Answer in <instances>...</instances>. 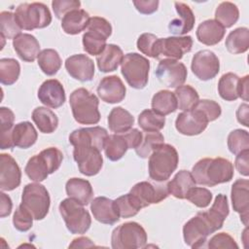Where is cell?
<instances>
[{"label":"cell","instance_id":"60","mask_svg":"<svg viewBox=\"0 0 249 249\" xmlns=\"http://www.w3.org/2000/svg\"><path fill=\"white\" fill-rule=\"evenodd\" d=\"M249 117V106L247 103H242L239 105L238 109L236 110V119L239 124H243L244 126H249L248 123Z\"/></svg>","mask_w":249,"mask_h":249},{"label":"cell","instance_id":"11","mask_svg":"<svg viewBox=\"0 0 249 249\" xmlns=\"http://www.w3.org/2000/svg\"><path fill=\"white\" fill-rule=\"evenodd\" d=\"M215 232V230L204 216L198 212L191 218L183 227V237L185 243L192 248H201L207 241V237Z\"/></svg>","mask_w":249,"mask_h":249},{"label":"cell","instance_id":"28","mask_svg":"<svg viewBox=\"0 0 249 249\" xmlns=\"http://www.w3.org/2000/svg\"><path fill=\"white\" fill-rule=\"evenodd\" d=\"M38 138V133L30 122H20L14 125L12 141L14 147L28 149L33 146Z\"/></svg>","mask_w":249,"mask_h":249},{"label":"cell","instance_id":"24","mask_svg":"<svg viewBox=\"0 0 249 249\" xmlns=\"http://www.w3.org/2000/svg\"><path fill=\"white\" fill-rule=\"evenodd\" d=\"M90 210L93 218L106 225H114L120 220L115 200L106 196H97L90 201Z\"/></svg>","mask_w":249,"mask_h":249},{"label":"cell","instance_id":"34","mask_svg":"<svg viewBox=\"0 0 249 249\" xmlns=\"http://www.w3.org/2000/svg\"><path fill=\"white\" fill-rule=\"evenodd\" d=\"M109 129L115 133H124L131 129L134 124L133 116L123 107H115L107 118Z\"/></svg>","mask_w":249,"mask_h":249},{"label":"cell","instance_id":"36","mask_svg":"<svg viewBox=\"0 0 249 249\" xmlns=\"http://www.w3.org/2000/svg\"><path fill=\"white\" fill-rule=\"evenodd\" d=\"M103 149L105 156L110 160L117 161L124 156L129 147L124 133H115L108 135Z\"/></svg>","mask_w":249,"mask_h":249},{"label":"cell","instance_id":"39","mask_svg":"<svg viewBox=\"0 0 249 249\" xmlns=\"http://www.w3.org/2000/svg\"><path fill=\"white\" fill-rule=\"evenodd\" d=\"M239 77L231 72L224 74L218 82V92L226 101H233L238 98Z\"/></svg>","mask_w":249,"mask_h":249},{"label":"cell","instance_id":"13","mask_svg":"<svg viewBox=\"0 0 249 249\" xmlns=\"http://www.w3.org/2000/svg\"><path fill=\"white\" fill-rule=\"evenodd\" d=\"M156 76L160 84L167 88H178L187 79V68L184 63L175 59H161L156 69Z\"/></svg>","mask_w":249,"mask_h":249},{"label":"cell","instance_id":"29","mask_svg":"<svg viewBox=\"0 0 249 249\" xmlns=\"http://www.w3.org/2000/svg\"><path fill=\"white\" fill-rule=\"evenodd\" d=\"M124 58L123 50L115 44H109L104 51L96 56L97 67L100 72L109 73L117 70Z\"/></svg>","mask_w":249,"mask_h":249},{"label":"cell","instance_id":"17","mask_svg":"<svg viewBox=\"0 0 249 249\" xmlns=\"http://www.w3.org/2000/svg\"><path fill=\"white\" fill-rule=\"evenodd\" d=\"M208 122L204 116L196 109L180 113L175 121V127L179 133L188 136L198 135L205 130Z\"/></svg>","mask_w":249,"mask_h":249},{"label":"cell","instance_id":"51","mask_svg":"<svg viewBox=\"0 0 249 249\" xmlns=\"http://www.w3.org/2000/svg\"><path fill=\"white\" fill-rule=\"evenodd\" d=\"M194 109L200 112L204 116V118L207 120L208 123L217 120L222 113L220 104L214 100H209V99L198 100V102L196 104Z\"/></svg>","mask_w":249,"mask_h":249},{"label":"cell","instance_id":"56","mask_svg":"<svg viewBox=\"0 0 249 249\" xmlns=\"http://www.w3.org/2000/svg\"><path fill=\"white\" fill-rule=\"evenodd\" d=\"M249 150L243 151L236 155L234 165L236 170L243 176L249 175Z\"/></svg>","mask_w":249,"mask_h":249},{"label":"cell","instance_id":"5","mask_svg":"<svg viewBox=\"0 0 249 249\" xmlns=\"http://www.w3.org/2000/svg\"><path fill=\"white\" fill-rule=\"evenodd\" d=\"M18 26L24 30L45 28L52 22V15L49 8L39 2L22 3L14 13Z\"/></svg>","mask_w":249,"mask_h":249},{"label":"cell","instance_id":"61","mask_svg":"<svg viewBox=\"0 0 249 249\" xmlns=\"http://www.w3.org/2000/svg\"><path fill=\"white\" fill-rule=\"evenodd\" d=\"M248 80L249 76L245 75L239 79L238 83V97L244 101H248Z\"/></svg>","mask_w":249,"mask_h":249},{"label":"cell","instance_id":"15","mask_svg":"<svg viewBox=\"0 0 249 249\" xmlns=\"http://www.w3.org/2000/svg\"><path fill=\"white\" fill-rule=\"evenodd\" d=\"M192 47L193 38L189 35L159 38L158 58L165 56L170 59L179 60L185 53L191 52Z\"/></svg>","mask_w":249,"mask_h":249},{"label":"cell","instance_id":"23","mask_svg":"<svg viewBox=\"0 0 249 249\" xmlns=\"http://www.w3.org/2000/svg\"><path fill=\"white\" fill-rule=\"evenodd\" d=\"M231 204L235 212L240 215V220L247 227L249 210V181L237 179L231 186Z\"/></svg>","mask_w":249,"mask_h":249},{"label":"cell","instance_id":"49","mask_svg":"<svg viewBox=\"0 0 249 249\" xmlns=\"http://www.w3.org/2000/svg\"><path fill=\"white\" fill-rule=\"evenodd\" d=\"M0 31L1 36L6 39H14L21 32V28L18 26L15 19V15L12 12H1L0 14Z\"/></svg>","mask_w":249,"mask_h":249},{"label":"cell","instance_id":"3","mask_svg":"<svg viewBox=\"0 0 249 249\" xmlns=\"http://www.w3.org/2000/svg\"><path fill=\"white\" fill-rule=\"evenodd\" d=\"M179 156L177 150L170 144L160 145L149 157V176L156 182H163L169 179L177 168Z\"/></svg>","mask_w":249,"mask_h":249},{"label":"cell","instance_id":"50","mask_svg":"<svg viewBox=\"0 0 249 249\" xmlns=\"http://www.w3.org/2000/svg\"><path fill=\"white\" fill-rule=\"evenodd\" d=\"M158 42L159 38L152 33H143L137 39V49L144 54L158 58Z\"/></svg>","mask_w":249,"mask_h":249},{"label":"cell","instance_id":"44","mask_svg":"<svg viewBox=\"0 0 249 249\" xmlns=\"http://www.w3.org/2000/svg\"><path fill=\"white\" fill-rule=\"evenodd\" d=\"M175 97L178 108L182 111L192 110L199 100L197 91L190 85H182L175 89Z\"/></svg>","mask_w":249,"mask_h":249},{"label":"cell","instance_id":"53","mask_svg":"<svg viewBox=\"0 0 249 249\" xmlns=\"http://www.w3.org/2000/svg\"><path fill=\"white\" fill-rule=\"evenodd\" d=\"M33 220L30 212L22 204H19L14 213L13 225L19 231H27L32 228Z\"/></svg>","mask_w":249,"mask_h":249},{"label":"cell","instance_id":"6","mask_svg":"<svg viewBox=\"0 0 249 249\" xmlns=\"http://www.w3.org/2000/svg\"><path fill=\"white\" fill-rule=\"evenodd\" d=\"M84 206L72 197H67L59 203V213L67 230L73 234L85 233L91 225L90 215Z\"/></svg>","mask_w":249,"mask_h":249},{"label":"cell","instance_id":"26","mask_svg":"<svg viewBox=\"0 0 249 249\" xmlns=\"http://www.w3.org/2000/svg\"><path fill=\"white\" fill-rule=\"evenodd\" d=\"M13 47L18 57L26 62H33L41 53L38 40L28 33H20L14 38Z\"/></svg>","mask_w":249,"mask_h":249},{"label":"cell","instance_id":"10","mask_svg":"<svg viewBox=\"0 0 249 249\" xmlns=\"http://www.w3.org/2000/svg\"><path fill=\"white\" fill-rule=\"evenodd\" d=\"M20 204L30 212L34 220H43L50 209L51 198L49 192L45 186L38 182L27 184L23 188Z\"/></svg>","mask_w":249,"mask_h":249},{"label":"cell","instance_id":"20","mask_svg":"<svg viewBox=\"0 0 249 249\" xmlns=\"http://www.w3.org/2000/svg\"><path fill=\"white\" fill-rule=\"evenodd\" d=\"M96 90L101 100L109 104H115L123 101L126 92L125 86L123 81L116 75L102 78Z\"/></svg>","mask_w":249,"mask_h":249},{"label":"cell","instance_id":"45","mask_svg":"<svg viewBox=\"0 0 249 249\" xmlns=\"http://www.w3.org/2000/svg\"><path fill=\"white\" fill-rule=\"evenodd\" d=\"M138 124L144 131H160L165 124V117L153 109H145L138 116Z\"/></svg>","mask_w":249,"mask_h":249},{"label":"cell","instance_id":"1","mask_svg":"<svg viewBox=\"0 0 249 249\" xmlns=\"http://www.w3.org/2000/svg\"><path fill=\"white\" fill-rule=\"evenodd\" d=\"M192 176L196 184L214 187L230 182L233 177L232 163L224 158H204L192 168Z\"/></svg>","mask_w":249,"mask_h":249},{"label":"cell","instance_id":"38","mask_svg":"<svg viewBox=\"0 0 249 249\" xmlns=\"http://www.w3.org/2000/svg\"><path fill=\"white\" fill-rule=\"evenodd\" d=\"M151 105L155 112L162 116L169 115L175 112L178 108L177 99L174 92H171L167 89H162L155 93L152 98Z\"/></svg>","mask_w":249,"mask_h":249},{"label":"cell","instance_id":"25","mask_svg":"<svg viewBox=\"0 0 249 249\" xmlns=\"http://www.w3.org/2000/svg\"><path fill=\"white\" fill-rule=\"evenodd\" d=\"M174 5L178 17L169 22L168 30L174 35L182 36L194 28L196 18L192 9L187 4L182 2H175Z\"/></svg>","mask_w":249,"mask_h":249},{"label":"cell","instance_id":"62","mask_svg":"<svg viewBox=\"0 0 249 249\" xmlns=\"http://www.w3.org/2000/svg\"><path fill=\"white\" fill-rule=\"evenodd\" d=\"M94 243L89 238L85 236H81L73 239L71 244H69V248H86V247H93Z\"/></svg>","mask_w":249,"mask_h":249},{"label":"cell","instance_id":"27","mask_svg":"<svg viewBox=\"0 0 249 249\" xmlns=\"http://www.w3.org/2000/svg\"><path fill=\"white\" fill-rule=\"evenodd\" d=\"M226 29L215 19H207L199 23L196 28L197 40L206 46H214L222 41Z\"/></svg>","mask_w":249,"mask_h":249},{"label":"cell","instance_id":"19","mask_svg":"<svg viewBox=\"0 0 249 249\" xmlns=\"http://www.w3.org/2000/svg\"><path fill=\"white\" fill-rule=\"evenodd\" d=\"M65 69L75 80L80 82L91 81L94 76V63L91 58L83 53L73 54L66 58Z\"/></svg>","mask_w":249,"mask_h":249},{"label":"cell","instance_id":"47","mask_svg":"<svg viewBox=\"0 0 249 249\" xmlns=\"http://www.w3.org/2000/svg\"><path fill=\"white\" fill-rule=\"evenodd\" d=\"M115 203L121 218L133 217L142 209L138 201L130 193L119 196L115 199Z\"/></svg>","mask_w":249,"mask_h":249},{"label":"cell","instance_id":"30","mask_svg":"<svg viewBox=\"0 0 249 249\" xmlns=\"http://www.w3.org/2000/svg\"><path fill=\"white\" fill-rule=\"evenodd\" d=\"M65 191L68 197L78 200L83 205H88L93 196L90 183L82 178H70L65 184Z\"/></svg>","mask_w":249,"mask_h":249},{"label":"cell","instance_id":"7","mask_svg":"<svg viewBox=\"0 0 249 249\" xmlns=\"http://www.w3.org/2000/svg\"><path fill=\"white\" fill-rule=\"evenodd\" d=\"M82 38L83 47L86 53L91 55H99L106 48V41L112 34L111 23L104 18L92 17L89 19Z\"/></svg>","mask_w":249,"mask_h":249},{"label":"cell","instance_id":"35","mask_svg":"<svg viewBox=\"0 0 249 249\" xmlns=\"http://www.w3.org/2000/svg\"><path fill=\"white\" fill-rule=\"evenodd\" d=\"M32 120L42 133H53L58 125V118L47 107H37L32 112Z\"/></svg>","mask_w":249,"mask_h":249},{"label":"cell","instance_id":"54","mask_svg":"<svg viewBox=\"0 0 249 249\" xmlns=\"http://www.w3.org/2000/svg\"><path fill=\"white\" fill-rule=\"evenodd\" d=\"M52 7L55 18L62 19V18L69 12L78 10L81 7V2L78 0H53L52 2Z\"/></svg>","mask_w":249,"mask_h":249},{"label":"cell","instance_id":"58","mask_svg":"<svg viewBox=\"0 0 249 249\" xmlns=\"http://www.w3.org/2000/svg\"><path fill=\"white\" fill-rule=\"evenodd\" d=\"M124 136L127 140L129 149L137 148L139 146V144L141 143V140H142V137H143V132H141L137 128L129 129L128 131L124 132Z\"/></svg>","mask_w":249,"mask_h":249},{"label":"cell","instance_id":"37","mask_svg":"<svg viewBox=\"0 0 249 249\" xmlns=\"http://www.w3.org/2000/svg\"><path fill=\"white\" fill-rule=\"evenodd\" d=\"M225 46L228 52L232 54L245 53L249 48V29L238 27L231 31L226 39Z\"/></svg>","mask_w":249,"mask_h":249},{"label":"cell","instance_id":"2","mask_svg":"<svg viewBox=\"0 0 249 249\" xmlns=\"http://www.w3.org/2000/svg\"><path fill=\"white\" fill-rule=\"evenodd\" d=\"M69 104L75 121L81 124H96L100 121L99 100L95 94L85 88L72 91Z\"/></svg>","mask_w":249,"mask_h":249},{"label":"cell","instance_id":"21","mask_svg":"<svg viewBox=\"0 0 249 249\" xmlns=\"http://www.w3.org/2000/svg\"><path fill=\"white\" fill-rule=\"evenodd\" d=\"M107 137L108 132L104 127H82L75 129L70 133L69 142L73 146L77 144H88L101 151L104 148Z\"/></svg>","mask_w":249,"mask_h":249},{"label":"cell","instance_id":"42","mask_svg":"<svg viewBox=\"0 0 249 249\" xmlns=\"http://www.w3.org/2000/svg\"><path fill=\"white\" fill-rule=\"evenodd\" d=\"M164 142L163 135L159 131H145L141 143L135 148V153L139 158L147 159L151 154Z\"/></svg>","mask_w":249,"mask_h":249},{"label":"cell","instance_id":"8","mask_svg":"<svg viewBox=\"0 0 249 249\" xmlns=\"http://www.w3.org/2000/svg\"><path fill=\"white\" fill-rule=\"evenodd\" d=\"M150 61L137 53H126L121 63V72L133 89H142L148 84Z\"/></svg>","mask_w":249,"mask_h":249},{"label":"cell","instance_id":"12","mask_svg":"<svg viewBox=\"0 0 249 249\" xmlns=\"http://www.w3.org/2000/svg\"><path fill=\"white\" fill-rule=\"evenodd\" d=\"M73 147V158L78 164L79 171L86 176L98 174L103 165L101 151L88 144H77Z\"/></svg>","mask_w":249,"mask_h":249},{"label":"cell","instance_id":"59","mask_svg":"<svg viewBox=\"0 0 249 249\" xmlns=\"http://www.w3.org/2000/svg\"><path fill=\"white\" fill-rule=\"evenodd\" d=\"M0 217L1 218H5L7 216H9L12 212V207H13V203H12V199L11 197L6 195L3 191L0 193Z\"/></svg>","mask_w":249,"mask_h":249},{"label":"cell","instance_id":"41","mask_svg":"<svg viewBox=\"0 0 249 249\" xmlns=\"http://www.w3.org/2000/svg\"><path fill=\"white\" fill-rule=\"evenodd\" d=\"M0 120H1V144L2 150L12 149L14 147L12 141V130L14 128L15 115L14 112L7 107L0 108Z\"/></svg>","mask_w":249,"mask_h":249},{"label":"cell","instance_id":"9","mask_svg":"<svg viewBox=\"0 0 249 249\" xmlns=\"http://www.w3.org/2000/svg\"><path fill=\"white\" fill-rule=\"evenodd\" d=\"M147 243L144 228L136 222H127L117 227L111 235V246L114 249L143 248Z\"/></svg>","mask_w":249,"mask_h":249},{"label":"cell","instance_id":"33","mask_svg":"<svg viewBox=\"0 0 249 249\" xmlns=\"http://www.w3.org/2000/svg\"><path fill=\"white\" fill-rule=\"evenodd\" d=\"M196 186V182L192 176V173L188 170L178 171L173 179L166 185L167 191L176 198L184 199L190 189Z\"/></svg>","mask_w":249,"mask_h":249},{"label":"cell","instance_id":"31","mask_svg":"<svg viewBox=\"0 0 249 249\" xmlns=\"http://www.w3.org/2000/svg\"><path fill=\"white\" fill-rule=\"evenodd\" d=\"M89 19L90 17L85 10H74L62 18L61 27L66 34L76 35L88 27Z\"/></svg>","mask_w":249,"mask_h":249},{"label":"cell","instance_id":"14","mask_svg":"<svg viewBox=\"0 0 249 249\" xmlns=\"http://www.w3.org/2000/svg\"><path fill=\"white\" fill-rule=\"evenodd\" d=\"M191 69L197 79L208 81L215 78L219 73L220 61L212 51L202 50L193 56Z\"/></svg>","mask_w":249,"mask_h":249},{"label":"cell","instance_id":"57","mask_svg":"<svg viewBox=\"0 0 249 249\" xmlns=\"http://www.w3.org/2000/svg\"><path fill=\"white\" fill-rule=\"evenodd\" d=\"M135 9L143 15H151L158 10L160 2L158 0H138L132 2Z\"/></svg>","mask_w":249,"mask_h":249},{"label":"cell","instance_id":"18","mask_svg":"<svg viewBox=\"0 0 249 249\" xmlns=\"http://www.w3.org/2000/svg\"><path fill=\"white\" fill-rule=\"evenodd\" d=\"M21 181V171L15 159L8 154L0 155V189L3 192L13 191Z\"/></svg>","mask_w":249,"mask_h":249},{"label":"cell","instance_id":"52","mask_svg":"<svg viewBox=\"0 0 249 249\" xmlns=\"http://www.w3.org/2000/svg\"><path fill=\"white\" fill-rule=\"evenodd\" d=\"M212 197V193L209 190L196 186L190 189L186 196V198L189 201H191L193 204L199 208L207 207L210 204Z\"/></svg>","mask_w":249,"mask_h":249},{"label":"cell","instance_id":"46","mask_svg":"<svg viewBox=\"0 0 249 249\" xmlns=\"http://www.w3.org/2000/svg\"><path fill=\"white\" fill-rule=\"evenodd\" d=\"M20 74V65L15 58L0 59V82L3 85L15 84Z\"/></svg>","mask_w":249,"mask_h":249},{"label":"cell","instance_id":"48","mask_svg":"<svg viewBox=\"0 0 249 249\" xmlns=\"http://www.w3.org/2000/svg\"><path fill=\"white\" fill-rule=\"evenodd\" d=\"M228 148L233 155L249 150V134L244 129H234L228 136Z\"/></svg>","mask_w":249,"mask_h":249},{"label":"cell","instance_id":"43","mask_svg":"<svg viewBox=\"0 0 249 249\" xmlns=\"http://www.w3.org/2000/svg\"><path fill=\"white\" fill-rule=\"evenodd\" d=\"M239 18V11L235 4L226 1L218 5L215 11V20L225 29L231 27Z\"/></svg>","mask_w":249,"mask_h":249},{"label":"cell","instance_id":"32","mask_svg":"<svg viewBox=\"0 0 249 249\" xmlns=\"http://www.w3.org/2000/svg\"><path fill=\"white\" fill-rule=\"evenodd\" d=\"M230 212L228 197L223 194H219L208 211H204L203 214L209 221L211 226L214 228L215 231L222 229L224 221L228 217Z\"/></svg>","mask_w":249,"mask_h":249},{"label":"cell","instance_id":"4","mask_svg":"<svg viewBox=\"0 0 249 249\" xmlns=\"http://www.w3.org/2000/svg\"><path fill=\"white\" fill-rule=\"evenodd\" d=\"M62 160L63 155L59 149L49 147L28 160L24 168L25 174L34 182H42L59 168Z\"/></svg>","mask_w":249,"mask_h":249},{"label":"cell","instance_id":"40","mask_svg":"<svg viewBox=\"0 0 249 249\" xmlns=\"http://www.w3.org/2000/svg\"><path fill=\"white\" fill-rule=\"evenodd\" d=\"M38 65L42 72L48 76H53L61 67V58L53 49H45L38 55Z\"/></svg>","mask_w":249,"mask_h":249},{"label":"cell","instance_id":"16","mask_svg":"<svg viewBox=\"0 0 249 249\" xmlns=\"http://www.w3.org/2000/svg\"><path fill=\"white\" fill-rule=\"evenodd\" d=\"M129 193L135 197L141 208L159 203L165 199L169 195L166 186L154 185L147 181H142L135 184L130 189Z\"/></svg>","mask_w":249,"mask_h":249},{"label":"cell","instance_id":"22","mask_svg":"<svg viewBox=\"0 0 249 249\" xmlns=\"http://www.w3.org/2000/svg\"><path fill=\"white\" fill-rule=\"evenodd\" d=\"M38 98L41 103L50 108H59L65 102V90L62 84L55 79L45 81L38 89Z\"/></svg>","mask_w":249,"mask_h":249},{"label":"cell","instance_id":"55","mask_svg":"<svg viewBox=\"0 0 249 249\" xmlns=\"http://www.w3.org/2000/svg\"><path fill=\"white\" fill-rule=\"evenodd\" d=\"M208 248H238L235 240L227 232H220L215 234L208 241Z\"/></svg>","mask_w":249,"mask_h":249}]
</instances>
